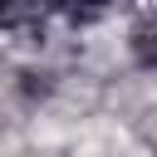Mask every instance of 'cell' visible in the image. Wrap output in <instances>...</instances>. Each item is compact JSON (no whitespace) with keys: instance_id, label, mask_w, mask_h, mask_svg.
I'll return each instance as SVG.
<instances>
[{"instance_id":"1","label":"cell","mask_w":157,"mask_h":157,"mask_svg":"<svg viewBox=\"0 0 157 157\" xmlns=\"http://www.w3.org/2000/svg\"><path fill=\"white\" fill-rule=\"evenodd\" d=\"M128 59L142 74H157V10H137L128 25Z\"/></svg>"},{"instance_id":"2","label":"cell","mask_w":157,"mask_h":157,"mask_svg":"<svg viewBox=\"0 0 157 157\" xmlns=\"http://www.w3.org/2000/svg\"><path fill=\"white\" fill-rule=\"evenodd\" d=\"M44 20H49V10H39V5H0V29H44Z\"/></svg>"},{"instance_id":"3","label":"cell","mask_w":157,"mask_h":157,"mask_svg":"<svg viewBox=\"0 0 157 157\" xmlns=\"http://www.w3.org/2000/svg\"><path fill=\"white\" fill-rule=\"evenodd\" d=\"M137 137H142V147L157 157V108H147V113L137 118Z\"/></svg>"},{"instance_id":"4","label":"cell","mask_w":157,"mask_h":157,"mask_svg":"<svg viewBox=\"0 0 157 157\" xmlns=\"http://www.w3.org/2000/svg\"><path fill=\"white\" fill-rule=\"evenodd\" d=\"M103 15H108V10H98V5H83V10H78V5H69V10H64V20H69L74 29H78V25H98Z\"/></svg>"}]
</instances>
